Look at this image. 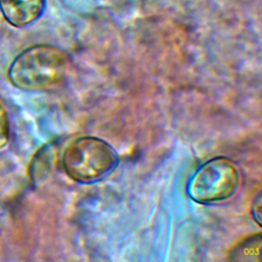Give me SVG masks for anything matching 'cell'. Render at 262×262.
<instances>
[{"label": "cell", "instance_id": "cell-1", "mask_svg": "<svg viewBox=\"0 0 262 262\" xmlns=\"http://www.w3.org/2000/svg\"><path fill=\"white\" fill-rule=\"evenodd\" d=\"M67 55L52 44H35L19 52L10 62L7 78L10 84L23 91H46L64 78Z\"/></svg>", "mask_w": 262, "mask_h": 262}, {"label": "cell", "instance_id": "cell-2", "mask_svg": "<svg viewBox=\"0 0 262 262\" xmlns=\"http://www.w3.org/2000/svg\"><path fill=\"white\" fill-rule=\"evenodd\" d=\"M119 156L105 140L80 136L64 148L61 163L64 173L75 182L91 184L102 180L119 164Z\"/></svg>", "mask_w": 262, "mask_h": 262}, {"label": "cell", "instance_id": "cell-3", "mask_svg": "<svg viewBox=\"0 0 262 262\" xmlns=\"http://www.w3.org/2000/svg\"><path fill=\"white\" fill-rule=\"evenodd\" d=\"M241 176L235 164L217 156L201 164L188 179L186 193L193 202L212 205L230 199L238 189Z\"/></svg>", "mask_w": 262, "mask_h": 262}, {"label": "cell", "instance_id": "cell-4", "mask_svg": "<svg viewBox=\"0 0 262 262\" xmlns=\"http://www.w3.org/2000/svg\"><path fill=\"white\" fill-rule=\"evenodd\" d=\"M46 8V0H0V12L12 27L25 28L37 21Z\"/></svg>", "mask_w": 262, "mask_h": 262}, {"label": "cell", "instance_id": "cell-5", "mask_svg": "<svg viewBox=\"0 0 262 262\" xmlns=\"http://www.w3.org/2000/svg\"><path fill=\"white\" fill-rule=\"evenodd\" d=\"M58 150L54 142L43 144L33 156L28 167V176L32 186H38L51 174L57 160Z\"/></svg>", "mask_w": 262, "mask_h": 262}, {"label": "cell", "instance_id": "cell-6", "mask_svg": "<svg viewBox=\"0 0 262 262\" xmlns=\"http://www.w3.org/2000/svg\"><path fill=\"white\" fill-rule=\"evenodd\" d=\"M261 234L257 233L247 237L231 251V260L261 261Z\"/></svg>", "mask_w": 262, "mask_h": 262}, {"label": "cell", "instance_id": "cell-7", "mask_svg": "<svg viewBox=\"0 0 262 262\" xmlns=\"http://www.w3.org/2000/svg\"><path fill=\"white\" fill-rule=\"evenodd\" d=\"M10 136L11 127L8 108L4 100L0 97V151L7 147L10 141Z\"/></svg>", "mask_w": 262, "mask_h": 262}, {"label": "cell", "instance_id": "cell-8", "mask_svg": "<svg viewBox=\"0 0 262 262\" xmlns=\"http://www.w3.org/2000/svg\"><path fill=\"white\" fill-rule=\"evenodd\" d=\"M252 215L256 223L259 226H261V194L260 193L254 200V203L252 206Z\"/></svg>", "mask_w": 262, "mask_h": 262}]
</instances>
